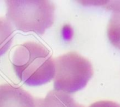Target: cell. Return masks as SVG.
Segmentation results:
<instances>
[{
  "mask_svg": "<svg viewBox=\"0 0 120 107\" xmlns=\"http://www.w3.org/2000/svg\"><path fill=\"white\" fill-rule=\"evenodd\" d=\"M12 64L18 78L24 84L39 86L50 82L55 76L54 59L44 45L29 41L14 50Z\"/></svg>",
  "mask_w": 120,
  "mask_h": 107,
  "instance_id": "obj_1",
  "label": "cell"
},
{
  "mask_svg": "<svg viewBox=\"0 0 120 107\" xmlns=\"http://www.w3.org/2000/svg\"><path fill=\"white\" fill-rule=\"evenodd\" d=\"M6 19L16 29L43 35L54 22V4L48 0L6 1Z\"/></svg>",
  "mask_w": 120,
  "mask_h": 107,
  "instance_id": "obj_2",
  "label": "cell"
},
{
  "mask_svg": "<svg viewBox=\"0 0 120 107\" xmlns=\"http://www.w3.org/2000/svg\"><path fill=\"white\" fill-rule=\"evenodd\" d=\"M54 64L53 87L56 91L75 93L83 89L94 74L90 61L75 51L56 57Z\"/></svg>",
  "mask_w": 120,
  "mask_h": 107,
  "instance_id": "obj_3",
  "label": "cell"
},
{
  "mask_svg": "<svg viewBox=\"0 0 120 107\" xmlns=\"http://www.w3.org/2000/svg\"><path fill=\"white\" fill-rule=\"evenodd\" d=\"M0 107H36L35 99L20 87L0 86Z\"/></svg>",
  "mask_w": 120,
  "mask_h": 107,
  "instance_id": "obj_4",
  "label": "cell"
},
{
  "mask_svg": "<svg viewBox=\"0 0 120 107\" xmlns=\"http://www.w3.org/2000/svg\"><path fill=\"white\" fill-rule=\"evenodd\" d=\"M36 107H84L63 92L51 90L45 98H36Z\"/></svg>",
  "mask_w": 120,
  "mask_h": 107,
  "instance_id": "obj_5",
  "label": "cell"
},
{
  "mask_svg": "<svg viewBox=\"0 0 120 107\" xmlns=\"http://www.w3.org/2000/svg\"><path fill=\"white\" fill-rule=\"evenodd\" d=\"M14 36V29L5 18L0 17V57L9 49Z\"/></svg>",
  "mask_w": 120,
  "mask_h": 107,
  "instance_id": "obj_6",
  "label": "cell"
},
{
  "mask_svg": "<svg viewBox=\"0 0 120 107\" xmlns=\"http://www.w3.org/2000/svg\"><path fill=\"white\" fill-rule=\"evenodd\" d=\"M107 35L111 44L120 50V9L112 13L108 24Z\"/></svg>",
  "mask_w": 120,
  "mask_h": 107,
  "instance_id": "obj_7",
  "label": "cell"
},
{
  "mask_svg": "<svg viewBox=\"0 0 120 107\" xmlns=\"http://www.w3.org/2000/svg\"><path fill=\"white\" fill-rule=\"evenodd\" d=\"M89 107H120L119 104L112 102V101H99L96 102L92 104H91Z\"/></svg>",
  "mask_w": 120,
  "mask_h": 107,
  "instance_id": "obj_8",
  "label": "cell"
}]
</instances>
